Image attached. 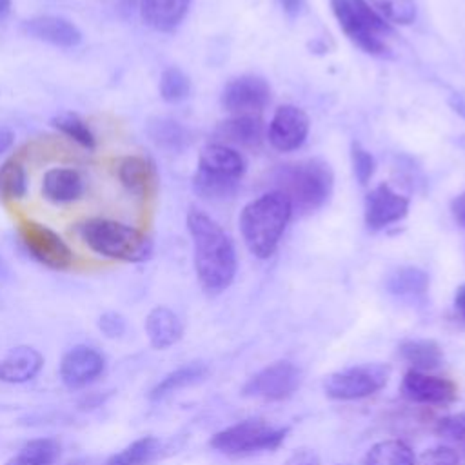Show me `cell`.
<instances>
[{
  "label": "cell",
  "mask_w": 465,
  "mask_h": 465,
  "mask_svg": "<svg viewBox=\"0 0 465 465\" xmlns=\"http://www.w3.org/2000/svg\"><path fill=\"white\" fill-rule=\"evenodd\" d=\"M105 358L93 347L76 345L60 360V378L69 389H80L102 376Z\"/></svg>",
  "instance_id": "cell-15"
},
{
  "label": "cell",
  "mask_w": 465,
  "mask_h": 465,
  "mask_svg": "<svg viewBox=\"0 0 465 465\" xmlns=\"http://www.w3.org/2000/svg\"><path fill=\"white\" fill-rule=\"evenodd\" d=\"M263 140V122L260 116H232L216 127V142L225 145L258 147Z\"/></svg>",
  "instance_id": "cell-22"
},
{
  "label": "cell",
  "mask_w": 465,
  "mask_h": 465,
  "mask_svg": "<svg viewBox=\"0 0 465 465\" xmlns=\"http://www.w3.org/2000/svg\"><path fill=\"white\" fill-rule=\"evenodd\" d=\"M387 289L394 296L421 298L429 289V276L420 267H398L389 274Z\"/></svg>",
  "instance_id": "cell-26"
},
{
  "label": "cell",
  "mask_w": 465,
  "mask_h": 465,
  "mask_svg": "<svg viewBox=\"0 0 465 465\" xmlns=\"http://www.w3.org/2000/svg\"><path fill=\"white\" fill-rule=\"evenodd\" d=\"M332 180L329 163L318 158L289 162L274 171L276 191L289 198L292 211L298 209L302 213L316 211L329 200Z\"/></svg>",
  "instance_id": "cell-4"
},
{
  "label": "cell",
  "mask_w": 465,
  "mask_h": 465,
  "mask_svg": "<svg viewBox=\"0 0 465 465\" xmlns=\"http://www.w3.org/2000/svg\"><path fill=\"white\" fill-rule=\"evenodd\" d=\"M147 134L165 151H180L189 143V131L173 118H151Z\"/></svg>",
  "instance_id": "cell-28"
},
{
  "label": "cell",
  "mask_w": 465,
  "mask_h": 465,
  "mask_svg": "<svg viewBox=\"0 0 465 465\" xmlns=\"http://www.w3.org/2000/svg\"><path fill=\"white\" fill-rule=\"evenodd\" d=\"M463 145H465V143H463Z\"/></svg>",
  "instance_id": "cell-45"
},
{
  "label": "cell",
  "mask_w": 465,
  "mask_h": 465,
  "mask_svg": "<svg viewBox=\"0 0 465 465\" xmlns=\"http://www.w3.org/2000/svg\"><path fill=\"white\" fill-rule=\"evenodd\" d=\"M287 430L271 427L262 420H243L211 436L209 445L227 456H247L258 450H274L285 440Z\"/></svg>",
  "instance_id": "cell-7"
},
{
  "label": "cell",
  "mask_w": 465,
  "mask_h": 465,
  "mask_svg": "<svg viewBox=\"0 0 465 465\" xmlns=\"http://www.w3.org/2000/svg\"><path fill=\"white\" fill-rule=\"evenodd\" d=\"M207 372H209L207 367L203 363H200V361H193V363H187L183 367H178L173 372L165 374L151 389L149 400H154V401L162 400V398H165V396H169V394H173V392H176V391H180V389H183L187 385H193V383L203 380L207 376Z\"/></svg>",
  "instance_id": "cell-25"
},
{
  "label": "cell",
  "mask_w": 465,
  "mask_h": 465,
  "mask_svg": "<svg viewBox=\"0 0 465 465\" xmlns=\"http://www.w3.org/2000/svg\"><path fill=\"white\" fill-rule=\"evenodd\" d=\"M331 7L341 31L354 45L369 54L389 51V38L394 31L365 0H331Z\"/></svg>",
  "instance_id": "cell-6"
},
{
  "label": "cell",
  "mask_w": 465,
  "mask_h": 465,
  "mask_svg": "<svg viewBox=\"0 0 465 465\" xmlns=\"http://www.w3.org/2000/svg\"><path fill=\"white\" fill-rule=\"evenodd\" d=\"M351 160H352V173H354L356 180L361 185H367L376 169L372 154L367 149H363L358 142H354L351 147Z\"/></svg>",
  "instance_id": "cell-35"
},
{
  "label": "cell",
  "mask_w": 465,
  "mask_h": 465,
  "mask_svg": "<svg viewBox=\"0 0 465 465\" xmlns=\"http://www.w3.org/2000/svg\"><path fill=\"white\" fill-rule=\"evenodd\" d=\"M283 465H322L320 456L312 449H298L294 450Z\"/></svg>",
  "instance_id": "cell-38"
},
{
  "label": "cell",
  "mask_w": 465,
  "mask_h": 465,
  "mask_svg": "<svg viewBox=\"0 0 465 465\" xmlns=\"http://www.w3.org/2000/svg\"><path fill=\"white\" fill-rule=\"evenodd\" d=\"M22 31L40 42L54 47H76L82 42V31L71 20L58 15H38L22 24Z\"/></svg>",
  "instance_id": "cell-16"
},
{
  "label": "cell",
  "mask_w": 465,
  "mask_h": 465,
  "mask_svg": "<svg viewBox=\"0 0 465 465\" xmlns=\"http://www.w3.org/2000/svg\"><path fill=\"white\" fill-rule=\"evenodd\" d=\"M18 238L24 249L44 267L53 271H67L74 263V254L67 242L42 222L22 218L16 223Z\"/></svg>",
  "instance_id": "cell-8"
},
{
  "label": "cell",
  "mask_w": 465,
  "mask_h": 465,
  "mask_svg": "<svg viewBox=\"0 0 465 465\" xmlns=\"http://www.w3.org/2000/svg\"><path fill=\"white\" fill-rule=\"evenodd\" d=\"M292 213L289 198L276 189L251 200L238 218L240 232L247 249L256 258L272 256Z\"/></svg>",
  "instance_id": "cell-2"
},
{
  "label": "cell",
  "mask_w": 465,
  "mask_h": 465,
  "mask_svg": "<svg viewBox=\"0 0 465 465\" xmlns=\"http://www.w3.org/2000/svg\"><path fill=\"white\" fill-rule=\"evenodd\" d=\"M416 465H460V456L450 447H432L420 454Z\"/></svg>",
  "instance_id": "cell-36"
},
{
  "label": "cell",
  "mask_w": 465,
  "mask_h": 465,
  "mask_svg": "<svg viewBox=\"0 0 465 465\" xmlns=\"http://www.w3.org/2000/svg\"><path fill=\"white\" fill-rule=\"evenodd\" d=\"M187 231L193 238L194 271L203 291L216 294L227 289L236 274V251L223 231L207 213L191 207L187 213Z\"/></svg>",
  "instance_id": "cell-1"
},
{
  "label": "cell",
  "mask_w": 465,
  "mask_h": 465,
  "mask_svg": "<svg viewBox=\"0 0 465 465\" xmlns=\"http://www.w3.org/2000/svg\"><path fill=\"white\" fill-rule=\"evenodd\" d=\"M385 22L409 25L416 18L414 0H365Z\"/></svg>",
  "instance_id": "cell-32"
},
{
  "label": "cell",
  "mask_w": 465,
  "mask_h": 465,
  "mask_svg": "<svg viewBox=\"0 0 465 465\" xmlns=\"http://www.w3.org/2000/svg\"><path fill=\"white\" fill-rule=\"evenodd\" d=\"M398 354L412 367V371H432L443 360L441 347L434 340H407L398 347Z\"/></svg>",
  "instance_id": "cell-24"
},
{
  "label": "cell",
  "mask_w": 465,
  "mask_h": 465,
  "mask_svg": "<svg viewBox=\"0 0 465 465\" xmlns=\"http://www.w3.org/2000/svg\"><path fill=\"white\" fill-rule=\"evenodd\" d=\"M62 445L54 438L29 440L4 465H54L60 458Z\"/></svg>",
  "instance_id": "cell-23"
},
{
  "label": "cell",
  "mask_w": 465,
  "mask_h": 465,
  "mask_svg": "<svg viewBox=\"0 0 465 465\" xmlns=\"http://www.w3.org/2000/svg\"><path fill=\"white\" fill-rule=\"evenodd\" d=\"M44 365V356L31 345L13 347L0 360V381L25 383L33 380Z\"/></svg>",
  "instance_id": "cell-19"
},
{
  "label": "cell",
  "mask_w": 465,
  "mask_h": 465,
  "mask_svg": "<svg viewBox=\"0 0 465 465\" xmlns=\"http://www.w3.org/2000/svg\"><path fill=\"white\" fill-rule=\"evenodd\" d=\"M13 142H15L13 131H9L5 127H0V154L5 153L13 145Z\"/></svg>",
  "instance_id": "cell-41"
},
{
  "label": "cell",
  "mask_w": 465,
  "mask_h": 465,
  "mask_svg": "<svg viewBox=\"0 0 465 465\" xmlns=\"http://www.w3.org/2000/svg\"><path fill=\"white\" fill-rule=\"evenodd\" d=\"M27 193V173L24 163L11 156L0 165V200L16 202Z\"/></svg>",
  "instance_id": "cell-30"
},
{
  "label": "cell",
  "mask_w": 465,
  "mask_h": 465,
  "mask_svg": "<svg viewBox=\"0 0 465 465\" xmlns=\"http://www.w3.org/2000/svg\"><path fill=\"white\" fill-rule=\"evenodd\" d=\"M389 367L381 363H365L332 372L325 378V394L332 400H360L372 396L389 381Z\"/></svg>",
  "instance_id": "cell-9"
},
{
  "label": "cell",
  "mask_w": 465,
  "mask_h": 465,
  "mask_svg": "<svg viewBox=\"0 0 465 465\" xmlns=\"http://www.w3.org/2000/svg\"><path fill=\"white\" fill-rule=\"evenodd\" d=\"M302 2H303V0H280L282 7H283L287 13H291V15L298 13V9L302 7Z\"/></svg>",
  "instance_id": "cell-42"
},
{
  "label": "cell",
  "mask_w": 465,
  "mask_h": 465,
  "mask_svg": "<svg viewBox=\"0 0 465 465\" xmlns=\"http://www.w3.org/2000/svg\"><path fill=\"white\" fill-rule=\"evenodd\" d=\"M363 465H416V458L405 441L385 440L367 450Z\"/></svg>",
  "instance_id": "cell-29"
},
{
  "label": "cell",
  "mask_w": 465,
  "mask_h": 465,
  "mask_svg": "<svg viewBox=\"0 0 465 465\" xmlns=\"http://www.w3.org/2000/svg\"><path fill=\"white\" fill-rule=\"evenodd\" d=\"M145 334L154 349L163 351L180 341L183 325L174 311L165 305H158L151 309L145 318Z\"/></svg>",
  "instance_id": "cell-21"
},
{
  "label": "cell",
  "mask_w": 465,
  "mask_h": 465,
  "mask_svg": "<svg viewBox=\"0 0 465 465\" xmlns=\"http://www.w3.org/2000/svg\"><path fill=\"white\" fill-rule=\"evenodd\" d=\"M309 116L303 109L296 105H280L267 129V140L269 143L280 151V153H289L303 145L307 134H309Z\"/></svg>",
  "instance_id": "cell-12"
},
{
  "label": "cell",
  "mask_w": 465,
  "mask_h": 465,
  "mask_svg": "<svg viewBox=\"0 0 465 465\" xmlns=\"http://www.w3.org/2000/svg\"><path fill=\"white\" fill-rule=\"evenodd\" d=\"M4 269H5V265H4V262H2V260H0V274H2V272H4Z\"/></svg>",
  "instance_id": "cell-44"
},
{
  "label": "cell",
  "mask_w": 465,
  "mask_h": 465,
  "mask_svg": "<svg viewBox=\"0 0 465 465\" xmlns=\"http://www.w3.org/2000/svg\"><path fill=\"white\" fill-rule=\"evenodd\" d=\"M11 7V0H0V18H4L9 13Z\"/></svg>",
  "instance_id": "cell-43"
},
{
  "label": "cell",
  "mask_w": 465,
  "mask_h": 465,
  "mask_svg": "<svg viewBox=\"0 0 465 465\" xmlns=\"http://www.w3.org/2000/svg\"><path fill=\"white\" fill-rule=\"evenodd\" d=\"M120 185L133 196L145 198L156 187V169L151 158L143 154H125L114 165Z\"/></svg>",
  "instance_id": "cell-17"
},
{
  "label": "cell",
  "mask_w": 465,
  "mask_h": 465,
  "mask_svg": "<svg viewBox=\"0 0 465 465\" xmlns=\"http://www.w3.org/2000/svg\"><path fill=\"white\" fill-rule=\"evenodd\" d=\"M98 329L105 338H120L125 332V320L120 312L109 311L98 318Z\"/></svg>",
  "instance_id": "cell-37"
},
{
  "label": "cell",
  "mask_w": 465,
  "mask_h": 465,
  "mask_svg": "<svg viewBox=\"0 0 465 465\" xmlns=\"http://www.w3.org/2000/svg\"><path fill=\"white\" fill-rule=\"evenodd\" d=\"M401 394L414 403L449 405L458 398V385L449 378L411 369L401 380Z\"/></svg>",
  "instance_id": "cell-14"
},
{
  "label": "cell",
  "mask_w": 465,
  "mask_h": 465,
  "mask_svg": "<svg viewBox=\"0 0 465 465\" xmlns=\"http://www.w3.org/2000/svg\"><path fill=\"white\" fill-rule=\"evenodd\" d=\"M450 213L454 220L465 227V191L460 193L452 202H450Z\"/></svg>",
  "instance_id": "cell-39"
},
{
  "label": "cell",
  "mask_w": 465,
  "mask_h": 465,
  "mask_svg": "<svg viewBox=\"0 0 465 465\" xmlns=\"http://www.w3.org/2000/svg\"><path fill=\"white\" fill-rule=\"evenodd\" d=\"M76 231L94 254L107 260L140 263L153 254L151 238L143 231L118 220L89 218L78 223Z\"/></svg>",
  "instance_id": "cell-3"
},
{
  "label": "cell",
  "mask_w": 465,
  "mask_h": 465,
  "mask_svg": "<svg viewBox=\"0 0 465 465\" xmlns=\"http://www.w3.org/2000/svg\"><path fill=\"white\" fill-rule=\"evenodd\" d=\"M436 434L465 447V412L443 416L436 421Z\"/></svg>",
  "instance_id": "cell-34"
},
{
  "label": "cell",
  "mask_w": 465,
  "mask_h": 465,
  "mask_svg": "<svg viewBox=\"0 0 465 465\" xmlns=\"http://www.w3.org/2000/svg\"><path fill=\"white\" fill-rule=\"evenodd\" d=\"M51 125L65 134L69 140L76 142L84 149H94L96 147V136L91 131L89 124L76 113H60L51 118Z\"/></svg>",
  "instance_id": "cell-31"
},
{
  "label": "cell",
  "mask_w": 465,
  "mask_h": 465,
  "mask_svg": "<svg viewBox=\"0 0 465 465\" xmlns=\"http://www.w3.org/2000/svg\"><path fill=\"white\" fill-rule=\"evenodd\" d=\"M409 205L407 196L396 193L389 183H380L365 196V223L371 231H381L405 218Z\"/></svg>",
  "instance_id": "cell-13"
},
{
  "label": "cell",
  "mask_w": 465,
  "mask_h": 465,
  "mask_svg": "<svg viewBox=\"0 0 465 465\" xmlns=\"http://www.w3.org/2000/svg\"><path fill=\"white\" fill-rule=\"evenodd\" d=\"M302 381L300 369L291 361H274L256 372L245 385V396H256L263 400L289 398Z\"/></svg>",
  "instance_id": "cell-11"
},
{
  "label": "cell",
  "mask_w": 465,
  "mask_h": 465,
  "mask_svg": "<svg viewBox=\"0 0 465 465\" xmlns=\"http://www.w3.org/2000/svg\"><path fill=\"white\" fill-rule=\"evenodd\" d=\"M160 450L162 443L158 438L143 436L109 456L105 465H151L158 458Z\"/></svg>",
  "instance_id": "cell-27"
},
{
  "label": "cell",
  "mask_w": 465,
  "mask_h": 465,
  "mask_svg": "<svg viewBox=\"0 0 465 465\" xmlns=\"http://www.w3.org/2000/svg\"><path fill=\"white\" fill-rule=\"evenodd\" d=\"M85 178L73 167H53L44 173L42 194L53 203H71L84 196Z\"/></svg>",
  "instance_id": "cell-18"
},
{
  "label": "cell",
  "mask_w": 465,
  "mask_h": 465,
  "mask_svg": "<svg viewBox=\"0 0 465 465\" xmlns=\"http://www.w3.org/2000/svg\"><path fill=\"white\" fill-rule=\"evenodd\" d=\"M191 0H140V16L142 20L160 31H174L185 18Z\"/></svg>",
  "instance_id": "cell-20"
},
{
  "label": "cell",
  "mask_w": 465,
  "mask_h": 465,
  "mask_svg": "<svg viewBox=\"0 0 465 465\" xmlns=\"http://www.w3.org/2000/svg\"><path fill=\"white\" fill-rule=\"evenodd\" d=\"M243 173L245 160L236 149L211 142L200 151L193 187L203 198H227L234 194Z\"/></svg>",
  "instance_id": "cell-5"
},
{
  "label": "cell",
  "mask_w": 465,
  "mask_h": 465,
  "mask_svg": "<svg viewBox=\"0 0 465 465\" xmlns=\"http://www.w3.org/2000/svg\"><path fill=\"white\" fill-rule=\"evenodd\" d=\"M454 309L465 320V283L460 285L454 294Z\"/></svg>",
  "instance_id": "cell-40"
},
{
  "label": "cell",
  "mask_w": 465,
  "mask_h": 465,
  "mask_svg": "<svg viewBox=\"0 0 465 465\" xmlns=\"http://www.w3.org/2000/svg\"><path fill=\"white\" fill-rule=\"evenodd\" d=\"M158 91L165 102L176 104L191 94V80L180 67L173 65L163 69V73L160 74Z\"/></svg>",
  "instance_id": "cell-33"
},
{
  "label": "cell",
  "mask_w": 465,
  "mask_h": 465,
  "mask_svg": "<svg viewBox=\"0 0 465 465\" xmlns=\"http://www.w3.org/2000/svg\"><path fill=\"white\" fill-rule=\"evenodd\" d=\"M269 102L271 87L256 74L232 78L222 91V105L232 116H260Z\"/></svg>",
  "instance_id": "cell-10"
}]
</instances>
